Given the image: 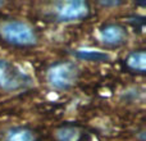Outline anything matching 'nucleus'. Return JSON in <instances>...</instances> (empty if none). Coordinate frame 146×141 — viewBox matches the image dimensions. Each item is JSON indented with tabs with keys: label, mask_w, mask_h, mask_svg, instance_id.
<instances>
[{
	"label": "nucleus",
	"mask_w": 146,
	"mask_h": 141,
	"mask_svg": "<svg viewBox=\"0 0 146 141\" xmlns=\"http://www.w3.org/2000/svg\"><path fill=\"white\" fill-rule=\"evenodd\" d=\"M0 35L4 40L13 45L28 46L36 43V35L33 28L27 23L18 22V21L5 22L0 27Z\"/></svg>",
	"instance_id": "1"
},
{
	"label": "nucleus",
	"mask_w": 146,
	"mask_h": 141,
	"mask_svg": "<svg viewBox=\"0 0 146 141\" xmlns=\"http://www.w3.org/2000/svg\"><path fill=\"white\" fill-rule=\"evenodd\" d=\"M127 66L133 70H139V72H145L146 69V55L145 51L140 50L136 53H132L127 59Z\"/></svg>",
	"instance_id": "6"
},
{
	"label": "nucleus",
	"mask_w": 146,
	"mask_h": 141,
	"mask_svg": "<svg viewBox=\"0 0 146 141\" xmlns=\"http://www.w3.org/2000/svg\"><path fill=\"white\" fill-rule=\"evenodd\" d=\"M126 39V30L119 25H108L100 31V40L108 45H121Z\"/></svg>",
	"instance_id": "5"
},
{
	"label": "nucleus",
	"mask_w": 146,
	"mask_h": 141,
	"mask_svg": "<svg viewBox=\"0 0 146 141\" xmlns=\"http://www.w3.org/2000/svg\"><path fill=\"white\" fill-rule=\"evenodd\" d=\"M58 141H80L81 131L76 127H63L55 134Z\"/></svg>",
	"instance_id": "7"
},
{
	"label": "nucleus",
	"mask_w": 146,
	"mask_h": 141,
	"mask_svg": "<svg viewBox=\"0 0 146 141\" xmlns=\"http://www.w3.org/2000/svg\"><path fill=\"white\" fill-rule=\"evenodd\" d=\"M0 4H1V3H0Z\"/></svg>",
	"instance_id": "10"
},
{
	"label": "nucleus",
	"mask_w": 146,
	"mask_h": 141,
	"mask_svg": "<svg viewBox=\"0 0 146 141\" xmlns=\"http://www.w3.org/2000/svg\"><path fill=\"white\" fill-rule=\"evenodd\" d=\"M88 14V5L85 1H66L60 3L55 9V15L59 21H76Z\"/></svg>",
	"instance_id": "4"
},
{
	"label": "nucleus",
	"mask_w": 146,
	"mask_h": 141,
	"mask_svg": "<svg viewBox=\"0 0 146 141\" xmlns=\"http://www.w3.org/2000/svg\"><path fill=\"white\" fill-rule=\"evenodd\" d=\"M5 141H35V135L30 130L17 128L8 134Z\"/></svg>",
	"instance_id": "9"
},
{
	"label": "nucleus",
	"mask_w": 146,
	"mask_h": 141,
	"mask_svg": "<svg viewBox=\"0 0 146 141\" xmlns=\"http://www.w3.org/2000/svg\"><path fill=\"white\" fill-rule=\"evenodd\" d=\"M76 55L80 59H85V61L90 62H104L106 59H109L108 54L99 50H78L76 53Z\"/></svg>",
	"instance_id": "8"
},
{
	"label": "nucleus",
	"mask_w": 146,
	"mask_h": 141,
	"mask_svg": "<svg viewBox=\"0 0 146 141\" xmlns=\"http://www.w3.org/2000/svg\"><path fill=\"white\" fill-rule=\"evenodd\" d=\"M31 85V78L19 68L0 59V87L8 91L23 88Z\"/></svg>",
	"instance_id": "2"
},
{
	"label": "nucleus",
	"mask_w": 146,
	"mask_h": 141,
	"mask_svg": "<svg viewBox=\"0 0 146 141\" xmlns=\"http://www.w3.org/2000/svg\"><path fill=\"white\" fill-rule=\"evenodd\" d=\"M78 77V69L72 63H58L48 70V81L55 88H68L74 85Z\"/></svg>",
	"instance_id": "3"
}]
</instances>
